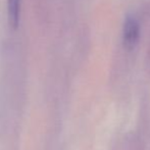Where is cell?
<instances>
[{
    "label": "cell",
    "instance_id": "7a4b0ae2",
    "mask_svg": "<svg viewBox=\"0 0 150 150\" xmlns=\"http://www.w3.org/2000/svg\"><path fill=\"white\" fill-rule=\"evenodd\" d=\"M8 22L12 28H16L20 23L21 0H7Z\"/></svg>",
    "mask_w": 150,
    "mask_h": 150
},
{
    "label": "cell",
    "instance_id": "6da1fadb",
    "mask_svg": "<svg viewBox=\"0 0 150 150\" xmlns=\"http://www.w3.org/2000/svg\"><path fill=\"white\" fill-rule=\"evenodd\" d=\"M140 25L135 18H128L122 28V43L128 49H132L139 41Z\"/></svg>",
    "mask_w": 150,
    "mask_h": 150
}]
</instances>
